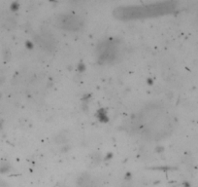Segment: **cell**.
Segmentation results:
<instances>
[{"mask_svg": "<svg viewBox=\"0 0 198 187\" xmlns=\"http://www.w3.org/2000/svg\"><path fill=\"white\" fill-rule=\"evenodd\" d=\"M57 26L67 31H78L82 28L83 21L80 17L72 14H62L57 19Z\"/></svg>", "mask_w": 198, "mask_h": 187, "instance_id": "obj_3", "label": "cell"}, {"mask_svg": "<svg viewBox=\"0 0 198 187\" xmlns=\"http://www.w3.org/2000/svg\"><path fill=\"white\" fill-rule=\"evenodd\" d=\"M36 40L38 41L39 44L45 49H48V50H52V49L55 48V39L52 35L48 33H43L41 34L40 36H38Z\"/></svg>", "mask_w": 198, "mask_h": 187, "instance_id": "obj_4", "label": "cell"}, {"mask_svg": "<svg viewBox=\"0 0 198 187\" xmlns=\"http://www.w3.org/2000/svg\"><path fill=\"white\" fill-rule=\"evenodd\" d=\"M175 2H156L151 4L136 6L119 7L114 11L115 18L119 20H135L162 16L169 14L176 9Z\"/></svg>", "mask_w": 198, "mask_h": 187, "instance_id": "obj_2", "label": "cell"}, {"mask_svg": "<svg viewBox=\"0 0 198 187\" xmlns=\"http://www.w3.org/2000/svg\"><path fill=\"white\" fill-rule=\"evenodd\" d=\"M132 130L144 139L159 141L169 137L174 123L162 103L153 102L146 105L132 119Z\"/></svg>", "mask_w": 198, "mask_h": 187, "instance_id": "obj_1", "label": "cell"}, {"mask_svg": "<svg viewBox=\"0 0 198 187\" xmlns=\"http://www.w3.org/2000/svg\"><path fill=\"white\" fill-rule=\"evenodd\" d=\"M79 187H99L95 179L89 174H83L78 180Z\"/></svg>", "mask_w": 198, "mask_h": 187, "instance_id": "obj_5", "label": "cell"}]
</instances>
